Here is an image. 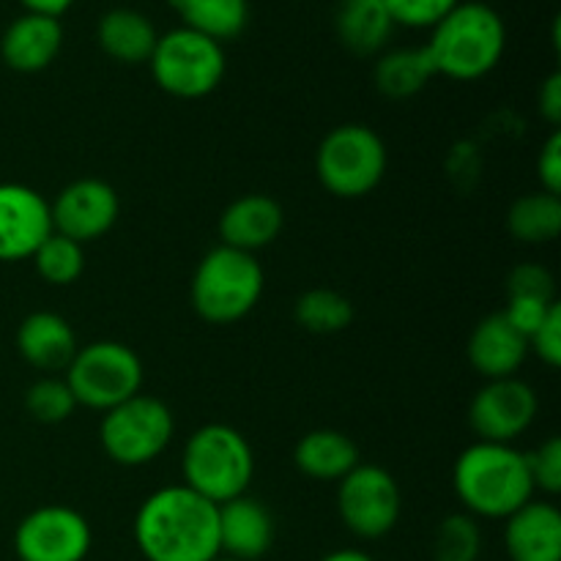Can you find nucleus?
Instances as JSON below:
<instances>
[{
    "label": "nucleus",
    "instance_id": "obj_1",
    "mask_svg": "<svg viewBox=\"0 0 561 561\" xmlns=\"http://www.w3.org/2000/svg\"><path fill=\"white\" fill-rule=\"evenodd\" d=\"M131 537L146 561H214L219 557V507L186 485L142 499Z\"/></svg>",
    "mask_w": 561,
    "mask_h": 561
},
{
    "label": "nucleus",
    "instance_id": "obj_2",
    "mask_svg": "<svg viewBox=\"0 0 561 561\" xmlns=\"http://www.w3.org/2000/svg\"><path fill=\"white\" fill-rule=\"evenodd\" d=\"M453 488L471 518L504 520L535 499L526 453L513 444L474 442L453 466Z\"/></svg>",
    "mask_w": 561,
    "mask_h": 561
},
{
    "label": "nucleus",
    "instance_id": "obj_3",
    "mask_svg": "<svg viewBox=\"0 0 561 561\" xmlns=\"http://www.w3.org/2000/svg\"><path fill=\"white\" fill-rule=\"evenodd\" d=\"M436 77L474 82L491 75L507 49V25L493 5L482 0H460L425 44Z\"/></svg>",
    "mask_w": 561,
    "mask_h": 561
},
{
    "label": "nucleus",
    "instance_id": "obj_4",
    "mask_svg": "<svg viewBox=\"0 0 561 561\" xmlns=\"http://www.w3.org/2000/svg\"><path fill=\"white\" fill-rule=\"evenodd\" d=\"M181 474V485L219 507L250 491L255 477V453L244 433L222 422H211L186 438Z\"/></svg>",
    "mask_w": 561,
    "mask_h": 561
},
{
    "label": "nucleus",
    "instance_id": "obj_5",
    "mask_svg": "<svg viewBox=\"0 0 561 561\" xmlns=\"http://www.w3.org/2000/svg\"><path fill=\"white\" fill-rule=\"evenodd\" d=\"M266 288V274L250 252L214 247L195 266L190 301L197 316L211 327H230L250 316Z\"/></svg>",
    "mask_w": 561,
    "mask_h": 561
},
{
    "label": "nucleus",
    "instance_id": "obj_6",
    "mask_svg": "<svg viewBox=\"0 0 561 561\" xmlns=\"http://www.w3.org/2000/svg\"><path fill=\"white\" fill-rule=\"evenodd\" d=\"M387 142L365 124H343L327 131L316 151V175L329 195L359 201L376 192L387 175Z\"/></svg>",
    "mask_w": 561,
    "mask_h": 561
},
{
    "label": "nucleus",
    "instance_id": "obj_7",
    "mask_svg": "<svg viewBox=\"0 0 561 561\" xmlns=\"http://www.w3.org/2000/svg\"><path fill=\"white\" fill-rule=\"evenodd\" d=\"M64 381L69 383L77 405L104 414L142 392L146 370L135 348L118 340H96L77 348Z\"/></svg>",
    "mask_w": 561,
    "mask_h": 561
},
{
    "label": "nucleus",
    "instance_id": "obj_8",
    "mask_svg": "<svg viewBox=\"0 0 561 561\" xmlns=\"http://www.w3.org/2000/svg\"><path fill=\"white\" fill-rule=\"evenodd\" d=\"M151 77L168 96L203 99L219 88L228 71L225 47L190 27L159 33L151 58Z\"/></svg>",
    "mask_w": 561,
    "mask_h": 561
},
{
    "label": "nucleus",
    "instance_id": "obj_9",
    "mask_svg": "<svg viewBox=\"0 0 561 561\" xmlns=\"http://www.w3.org/2000/svg\"><path fill=\"white\" fill-rule=\"evenodd\" d=\"M175 436V416L168 403L140 392L104 411L99 444L113 463L140 469L153 463Z\"/></svg>",
    "mask_w": 561,
    "mask_h": 561
},
{
    "label": "nucleus",
    "instance_id": "obj_10",
    "mask_svg": "<svg viewBox=\"0 0 561 561\" xmlns=\"http://www.w3.org/2000/svg\"><path fill=\"white\" fill-rule=\"evenodd\" d=\"M403 513L398 480L383 466L359 463L337 482V515L359 540L392 535Z\"/></svg>",
    "mask_w": 561,
    "mask_h": 561
},
{
    "label": "nucleus",
    "instance_id": "obj_11",
    "mask_svg": "<svg viewBox=\"0 0 561 561\" xmlns=\"http://www.w3.org/2000/svg\"><path fill=\"white\" fill-rule=\"evenodd\" d=\"M11 546L20 561H85L93 531L80 510L44 504L16 524Z\"/></svg>",
    "mask_w": 561,
    "mask_h": 561
},
{
    "label": "nucleus",
    "instance_id": "obj_12",
    "mask_svg": "<svg viewBox=\"0 0 561 561\" xmlns=\"http://www.w3.org/2000/svg\"><path fill=\"white\" fill-rule=\"evenodd\" d=\"M540 400L531 383L524 378H496L477 389L469 403V427L477 433V442L513 444L524 436L537 420Z\"/></svg>",
    "mask_w": 561,
    "mask_h": 561
},
{
    "label": "nucleus",
    "instance_id": "obj_13",
    "mask_svg": "<svg viewBox=\"0 0 561 561\" xmlns=\"http://www.w3.org/2000/svg\"><path fill=\"white\" fill-rule=\"evenodd\" d=\"M49 217L55 233L85 247L115 228L121 217V197L107 181L77 179L49 203Z\"/></svg>",
    "mask_w": 561,
    "mask_h": 561
},
{
    "label": "nucleus",
    "instance_id": "obj_14",
    "mask_svg": "<svg viewBox=\"0 0 561 561\" xmlns=\"http://www.w3.org/2000/svg\"><path fill=\"white\" fill-rule=\"evenodd\" d=\"M53 233L49 203L25 184H0V263L33 257Z\"/></svg>",
    "mask_w": 561,
    "mask_h": 561
},
{
    "label": "nucleus",
    "instance_id": "obj_15",
    "mask_svg": "<svg viewBox=\"0 0 561 561\" xmlns=\"http://www.w3.org/2000/svg\"><path fill=\"white\" fill-rule=\"evenodd\" d=\"M277 526L263 502L252 496L219 504V557L236 561H261L272 551Z\"/></svg>",
    "mask_w": 561,
    "mask_h": 561
},
{
    "label": "nucleus",
    "instance_id": "obj_16",
    "mask_svg": "<svg viewBox=\"0 0 561 561\" xmlns=\"http://www.w3.org/2000/svg\"><path fill=\"white\" fill-rule=\"evenodd\" d=\"M466 356L485 381L513 378L529 356V340L507 321L504 312H491L471 329Z\"/></svg>",
    "mask_w": 561,
    "mask_h": 561
},
{
    "label": "nucleus",
    "instance_id": "obj_17",
    "mask_svg": "<svg viewBox=\"0 0 561 561\" xmlns=\"http://www.w3.org/2000/svg\"><path fill=\"white\" fill-rule=\"evenodd\" d=\"M64 49V25L58 16L47 14H25L9 22V27L0 36V58L11 71L20 75H36L53 66Z\"/></svg>",
    "mask_w": 561,
    "mask_h": 561
},
{
    "label": "nucleus",
    "instance_id": "obj_18",
    "mask_svg": "<svg viewBox=\"0 0 561 561\" xmlns=\"http://www.w3.org/2000/svg\"><path fill=\"white\" fill-rule=\"evenodd\" d=\"M285 228V211L272 195H261V192H252V195L236 197L233 203L225 206V211L219 214V239L225 247H233V250L250 252L255 255L263 247L274 244L279 239Z\"/></svg>",
    "mask_w": 561,
    "mask_h": 561
},
{
    "label": "nucleus",
    "instance_id": "obj_19",
    "mask_svg": "<svg viewBox=\"0 0 561 561\" xmlns=\"http://www.w3.org/2000/svg\"><path fill=\"white\" fill-rule=\"evenodd\" d=\"M510 561H561V513L553 502H526L504 518Z\"/></svg>",
    "mask_w": 561,
    "mask_h": 561
},
{
    "label": "nucleus",
    "instance_id": "obj_20",
    "mask_svg": "<svg viewBox=\"0 0 561 561\" xmlns=\"http://www.w3.org/2000/svg\"><path fill=\"white\" fill-rule=\"evenodd\" d=\"M77 334L64 316L49 310H36L22 318L16 329V351L31 367L42 373L66 370L77 354Z\"/></svg>",
    "mask_w": 561,
    "mask_h": 561
},
{
    "label": "nucleus",
    "instance_id": "obj_21",
    "mask_svg": "<svg viewBox=\"0 0 561 561\" xmlns=\"http://www.w3.org/2000/svg\"><path fill=\"white\" fill-rule=\"evenodd\" d=\"M362 463V453L354 438L343 431L318 427L305 433L294 447V466L316 482H340Z\"/></svg>",
    "mask_w": 561,
    "mask_h": 561
},
{
    "label": "nucleus",
    "instance_id": "obj_22",
    "mask_svg": "<svg viewBox=\"0 0 561 561\" xmlns=\"http://www.w3.org/2000/svg\"><path fill=\"white\" fill-rule=\"evenodd\" d=\"M157 27L146 14L135 9H110L107 14L99 16L96 25V42L107 58L118 60V64L137 66L148 64L153 47H157Z\"/></svg>",
    "mask_w": 561,
    "mask_h": 561
},
{
    "label": "nucleus",
    "instance_id": "obj_23",
    "mask_svg": "<svg viewBox=\"0 0 561 561\" xmlns=\"http://www.w3.org/2000/svg\"><path fill=\"white\" fill-rule=\"evenodd\" d=\"M334 31L348 53L367 58V55L383 53L392 38L394 22L383 0H340Z\"/></svg>",
    "mask_w": 561,
    "mask_h": 561
},
{
    "label": "nucleus",
    "instance_id": "obj_24",
    "mask_svg": "<svg viewBox=\"0 0 561 561\" xmlns=\"http://www.w3.org/2000/svg\"><path fill=\"white\" fill-rule=\"evenodd\" d=\"M181 27L225 44L239 38L250 25V0H170Z\"/></svg>",
    "mask_w": 561,
    "mask_h": 561
},
{
    "label": "nucleus",
    "instance_id": "obj_25",
    "mask_svg": "<svg viewBox=\"0 0 561 561\" xmlns=\"http://www.w3.org/2000/svg\"><path fill=\"white\" fill-rule=\"evenodd\" d=\"M436 77L425 47H398L378 55L373 82L387 99H411Z\"/></svg>",
    "mask_w": 561,
    "mask_h": 561
},
{
    "label": "nucleus",
    "instance_id": "obj_26",
    "mask_svg": "<svg viewBox=\"0 0 561 561\" xmlns=\"http://www.w3.org/2000/svg\"><path fill=\"white\" fill-rule=\"evenodd\" d=\"M507 230L520 244H551L561 233V197L551 192H529L507 211Z\"/></svg>",
    "mask_w": 561,
    "mask_h": 561
},
{
    "label": "nucleus",
    "instance_id": "obj_27",
    "mask_svg": "<svg viewBox=\"0 0 561 561\" xmlns=\"http://www.w3.org/2000/svg\"><path fill=\"white\" fill-rule=\"evenodd\" d=\"M354 305L348 296L332 288H310L296 299L294 321L310 334H337L354 323Z\"/></svg>",
    "mask_w": 561,
    "mask_h": 561
},
{
    "label": "nucleus",
    "instance_id": "obj_28",
    "mask_svg": "<svg viewBox=\"0 0 561 561\" xmlns=\"http://www.w3.org/2000/svg\"><path fill=\"white\" fill-rule=\"evenodd\" d=\"M31 261L36 266L38 277L47 285H55V288L75 285L82 277V272H85V250H82V244L55 233V230L33 252Z\"/></svg>",
    "mask_w": 561,
    "mask_h": 561
},
{
    "label": "nucleus",
    "instance_id": "obj_29",
    "mask_svg": "<svg viewBox=\"0 0 561 561\" xmlns=\"http://www.w3.org/2000/svg\"><path fill=\"white\" fill-rule=\"evenodd\" d=\"M482 529L469 513H453L436 526L431 542L433 561H480Z\"/></svg>",
    "mask_w": 561,
    "mask_h": 561
},
{
    "label": "nucleus",
    "instance_id": "obj_30",
    "mask_svg": "<svg viewBox=\"0 0 561 561\" xmlns=\"http://www.w3.org/2000/svg\"><path fill=\"white\" fill-rule=\"evenodd\" d=\"M25 409L42 425H60L77 411V400L64 378L44 376L27 387Z\"/></svg>",
    "mask_w": 561,
    "mask_h": 561
},
{
    "label": "nucleus",
    "instance_id": "obj_31",
    "mask_svg": "<svg viewBox=\"0 0 561 561\" xmlns=\"http://www.w3.org/2000/svg\"><path fill=\"white\" fill-rule=\"evenodd\" d=\"M460 0H383L394 27H414V31H431L444 20Z\"/></svg>",
    "mask_w": 561,
    "mask_h": 561
},
{
    "label": "nucleus",
    "instance_id": "obj_32",
    "mask_svg": "<svg viewBox=\"0 0 561 561\" xmlns=\"http://www.w3.org/2000/svg\"><path fill=\"white\" fill-rule=\"evenodd\" d=\"M526 463H529L531 482L535 491L546 493V496H559L561 493V438L551 436L535 449L526 453Z\"/></svg>",
    "mask_w": 561,
    "mask_h": 561
},
{
    "label": "nucleus",
    "instance_id": "obj_33",
    "mask_svg": "<svg viewBox=\"0 0 561 561\" xmlns=\"http://www.w3.org/2000/svg\"><path fill=\"white\" fill-rule=\"evenodd\" d=\"M507 299H537V301H559L557 279L540 263H524L515 266L507 277Z\"/></svg>",
    "mask_w": 561,
    "mask_h": 561
},
{
    "label": "nucleus",
    "instance_id": "obj_34",
    "mask_svg": "<svg viewBox=\"0 0 561 561\" xmlns=\"http://www.w3.org/2000/svg\"><path fill=\"white\" fill-rule=\"evenodd\" d=\"M529 354H537V359L551 370L561 367V305L548 310L540 327L529 334Z\"/></svg>",
    "mask_w": 561,
    "mask_h": 561
},
{
    "label": "nucleus",
    "instance_id": "obj_35",
    "mask_svg": "<svg viewBox=\"0 0 561 561\" xmlns=\"http://www.w3.org/2000/svg\"><path fill=\"white\" fill-rule=\"evenodd\" d=\"M537 179L540 190L561 197V131L553 129L537 157Z\"/></svg>",
    "mask_w": 561,
    "mask_h": 561
},
{
    "label": "nucleus",
    "instance_id": "obj_36",
    "mask_svg": "<svg viewBox=\"0 0 561 561\" xmlns=\"http://www.w3.org/2000/svg\"><path fill=\"white\" fill-rule=\"evenodd\" d=\"M557 305V301H537V299H507V307H504V316L507 321L529 340V334L535 332L542 323V318L548 316V310Z\"/></svg>",
    "mask_w": 561,
    "mask_h": 561
},
{
    "label": "nucleus",
    "instance_id": "obj_37",
    "mask_svg": "<svg viewBox=\"0 0 561 561\" xmlns=\"http://www.w3.org/2000/svg\"><path fill=\"white\" fill-rule=\"evenodd\" d=\"M537 107H540V115L548 121V124L557 129L561 124V75L553 71V75L546 77V82L540 85V93H537Z\"/></svg>",
    "mask_w": 561,
    "mask_h": 561
},
{
    "label": "nucleus",
    "instance_id": "obj_38",
    "mask_svg": "<svg viewBox=\"0 0 561 561\" xmlns=\"http://www.w3.org/2000/svg\"><path fill=\"white\" fill-rule=\"evenodd\" d=\"M22 9L31 11V14H47V16H64L77 0H20Z\"/></svg>",
    "mask_w": 561,
    "mask_h": 561
},
{
    "label": "nucleus",
    "instance_id": "obj_39",
    "mask_svg": "<svg viewBox=\"0 0 561 561\" xmlns=\"http://www.w3.org/2000/svg\"><path fill=\"white\" fill-rule=\"evenodd\" d=\"M318 561H376L367 551H359V548H340V551L327 553Z\"/></svg>",
    "mask_w": 561,
    "mask_h": 561
},
{
    "label": "nucleus",
    "instance_id": "obj_40",
    "mask_svg": "<svg viewBox=\"0 0 561 561\" xmlns=\"http://www.w3.org/2000/svg\"><path fill=\"white\" fill-rule=\"evenodd\" d=\"M214 561H236V559H228V557H217Z\"/></svg>",
    "mask_w": 561,
    "mask_h": 561
}]
</instances>
